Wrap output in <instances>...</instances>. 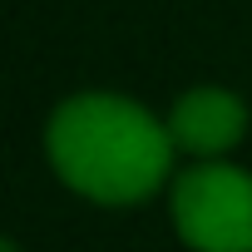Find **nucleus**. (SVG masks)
<instances>
[{"mask_svg": "<svg viewBox=\"0 0 252 252\" xmlns=\"http://www.w3.org/2000/svg\"><path fill=\"white\" fill-rule=\"evenodd\" d=\"M45 144L55 173L94 203H144L158 193L173 158L168 124L119 94H79L60 104Z\"/></svg>", "mask_w": 252, "mask_h": 252, "instance_id": "f257e3e1", "label": "nucleus"}, {"mask_svg": "<svg viewBox=\"0 0 252 252\" xmlns=\"http://www.w3.org/2000/svg\"><path fill=\"white\" fill-rule=\"evenodd\" d=\"M173 222L198 252H252V173L198 163L173 183Z\"/></svg>", "mask_w": 252, "mask_h": 252, "instance_id": "f03ea898", "label": "nucleus"}, {"mask_svg": "<svg viewBox=\"0 0 252 252\" xmlns=\"http://www.w3.org/2000/svg\"><path fill=\"white\" fill-rule=\"evenodd\" d=\"M242 129H247V114L227 89H193L168 114V139L173 149L188 154H222L242 139Z\"/></svg>", "mask_w": 252, "mask_h": 252, "instance_id": "7ed1b4c3", "label": "nucleus"}, {"mask_svg": "<svg viewBox=\"0 0 252 252\" xmlns=\"http://www.w3.org/2000/svg\"><path fill=\"white\" fill-rule=\"evenodd\" d=\"M5 252H15V247H5Z\"/></svg>", "mask_w": 252, "mask_h": 252, "instance_id": "20e7f679", "label": "nucleus"}]
</instances>
